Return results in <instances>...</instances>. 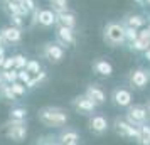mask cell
I'll return each mask as SVG.
<instances>
[{"instance_id":"6da1fadb","label":"cell","mask_w":150,"mask_h":145,"mask_svg":"<svg viewBox=\"0 0 150 145\" xmlns=\"http://www.w3.org/2000/svg\"><path fill=\"white\" fill-rule=\"evenodd\" d=\"M37 120L47 128H64L69 122V113L61 106H42L37 111Z\"/></svg>"},{"instance_id":"7a4b0ae2","label":"cell","mask_w":150,"mask_h":145,"mask_svg":"<svg viewBox=\"0 0 150 145\" xmlns=\"http://www.w3.org/2000/svg\"><path fill=\"white\" fill-rule=\"evenodd\" d=\"M125 24L123 22H108L103 29V39L111 47H118L127 42V34H125Z\"/></svg>"},{"instance_id":"3957f363","label":"cell","mask_w":150,"mask_h":145,"mask_svg":"<svg viewBox=\"0 0 150 145\" xmlns=\"http://www.w3.org/2000/svg\"><path fill=\"white\" fill-rule=\"evenodd\" d=\"M2 130H4V133H5V137L8 138V140H12V142H24L25 140V137H27V123H25V120H22V122H19V120H10L8 118L5 123L2 125Z\"/></svg>"},{"instance_id":"277c9868","label":"cell","mask_w":150,"mask_h":145,"mask_svg":"<svg viewBox=\"0 0 150 145\" xmlns=\"http://www.w3.org/2000/svg\"><path fill=\"white\" fill-rule=\"evenodd\" d=\"M149 110H147V106L145 105H130L128 106V111H127V122H130L132 125H135V127H142V125L147 123V120H149Z\"/></svg>"},{"instance_id":"5b68a950","label":"cell","mask_w":150,"mask_h":145,"mask_svg":"<svg viewBox=\"0 0 150 145\" xmlns=\"http://www.w3.org/2000/svg\"><path fill=\"white\" fill-rule=\"evenodd\" d=\"M64 47H62L59 42H46L42 46V57L47 59L52 64H57L64 59Z\"/></svg>"},{"instance_id":"8992f818","label":"cell","mask_w":150,"mask_h":145,"mask_svg":"<svg viewBox=\"0 0 150 145\" xmlns=\"http://www.w3.org/2000/svg\"><path fill=\"white\" fill-rule=\"evenodd\" d=\"M115 132L123 138H132V140H138L140 137V127H135L132 125L127 120H120L116 118L115 120Z\"/></svg>"},{"instance_id":"52a82bcc","label":"cell","mask_w":150,"mask_h":145,"mask_svg":"<svg viewBox=\"0 0 150 145\" xmlns=\"http://www.w3.org/2000/svg\"><path fill=\"white\" fill-rule=\"evenodd\" d=\"M98 105L91 100L86 95H78V96L73 98V108H74L78 113H83V115H88V113H93L96 110Z\"/></svg>"},{"instance_id":"ba28073f","label":"cell","mask_w":150,"mask_h":145,"mask_svg":"<svg viewBox=\"0 0 150 145\" xmlns=\"http://www.w3.org/2000/svg\"><path fill=\"white\" fill-rule=\"evenodd\" d=\"M128 81H130V84H132L133 88L143 90L150 81V73L147 71V69H143V68H137V69H133V71L130 73Z\"/></svg>"},{"instance_id":"9c48e42d","label":"cell","mask_w":150,"mask_h":145,"mask_svg":"<svg viewBox=\"0 0 150 145\" xmlns=\"http://www.w3.org/2000/svg\"><path fill=\"white\" fill-rule=\"evenodd\" d=\"M56 42H59L62 47H68V46H74L76 42V35H74V29L64 27L57 24L56 29Z\"/></svg>"},{"instance_id":"30bf717a","label":"cell","mask_w":150,"mask_h":145,"mask_svg":"<svg viewBox=\"0 0 150 145\" xmlns=\"http://www.w3.org/2000/svg\"><path fill=\"white\" fill-rule=\"evenodd\" d=\"M88 128L95 135H103V133L108 132L110 125H108V120L103 115H91L88 118Z\"/></svg>"},{"instance_id":"8fae6325","label":"cell","mask_w":150,"mask_h":145,"mask_svg":"<svg viewBox=\"0 0 150 145\" xmlns=\"http://www.w3.org/2000/svg\"><path fill=\"white\" fill-rule=\"evenodd\" d=\"M111 100H113V103L116 106H120V108H127L132 105L133 101V95H132V91L127 90V88H116L113 90L111 93Z\"/></svg>"},{"instance_id":"7c38bea8","label":"cell","mask_w":150,"mask_h":145,"mask_svg":"<svg viewBox=\"0 0 150 145\" xmlns=\"http://www.w3.org/2000/svg\"><path fill=\"white\" fill-rule=\"evenodd\" d=\"M37 24L42 27H52L57 24V14L52 8H39L37 12Z\"/></svg>"},{"instance_id":"4fadbf2b","label":"cell","mask_w":150,"mask_h":145,"mask_svg":"<svg viewBox=\"0 0 150 145\" xmlns=\"http://www.w3.org/2000/svg\"><path fill=\"white\" fill-rule=\"evenodd\" d=\"M2 37L7 41V44H19L22 39V29L21 27H15V25H5V27L0 30Z\"/></svg>"},{"instance_id":"5bb4252c","label":"cell","mask_w":150,"mask_h":145,"mask_svg":"<svg viewBox=\"0 0 150 145\" xmlns=\"http://www.w3.org/2000/svg\"><path fill=\"white\" fill-rule=\"evenodd\" d=\"M84 95L91 98L98 106L106 101V93L103 91V88L100 86V84H88V88H86V91H84Z\"/></svg>"},{"instance_id":"9a60e30c","label":"cell","mask_w":150,"mask_h":145,"mask_svg":"<svg viewBox=\"0 0 150 145\" xmlns=\"http://www.w3.org/2000/svg\"><path fill=\"white\" fill-rule=\"evenodd\" d=\"M79 140V133L74 128H62L57 135V142L59 145H69V144H76Z\"/></svg>"},{"instance_id":"2e32d148","label":"cell","mask_w":150,"mask_h":145,"mask_svg":"<svg viewBox=\"0 0 150 145\" xmlns=\"http://www.w3.org/2000/svg\"><path fill=\"white\" fill-rule=\"evenodd\" d=\"M93 71H95L98 76L110 78L113 74V66H111V62L106 61V59H96V61L93 62Z\"/></svg>"},{"instance_id":"e0dca14e","label":"cell","mask_w":150,"mask_h":145,"mask_svg":"<svg viewBox=\"0 0 150 145\" xmlns=\"http://www.w3.org/2000/svg\"><path fill=\"white\" fill-rule=\"evenodd\" d=\"M57 24L59 25H64V27H69V29H74L78 21H76V15L71 10H66V12L57 14Z\"/></svg>"},{"instance_id":"ac0fdd59","label":"cell","mask_w":150,"mask_h":145,"mask_svg":"<svg viewBox=\"0 0 150 145\" xmlns=\"http://www.w3.org/2000/svg\"><path fill=\"white\" fill-rule=\"evenodd\" d=\"M127 27H133V29H142L145 27V24H147V21H145V17L140 14H130L127 15V19H125V22H123Z\"/></svg>"},{"instance_id":"d6986e66","label":"cell","mask_w":150,"mask_h":145,"mask_svg":"<svg viewBox=\"0 0 150 145\" xmlns=\"http://www.w3.org/2000/svg\"><path fill=\"white\" fill-rule=\"evenodd\" d=\"M8 118L10 120H27V110L24 108V106H12L10 111H8Z\"/></svg>"},{"instance_id":"ffe728a7","label":"cell","mask_w":150,"mask_h":145,"mask_svg":"<svg viewBox=\"0 0 150 145\" xmlns=\"http://www.w3.org/2000/svg\"><path fill=\"white\" fill-rule=\"evenodd\" d=\"M0 98L5 100V101H15V100H17L15 93L12 91V86L8 83H4L0 86Z\"/></svg>"},{"instance_id":"44dd1931","label":"cell","mask_w":150,"mask_h":145,"mask_svg":"<svg viewBox=\"0 0 150 145\" xmlns=\"http://www.w3.org/2000/svg\"><path fill=\"white\" fill-rule=\"evenodd\" d=\"M46 79H47V73H46V71H41L39 74H34V76L30 78V81H29L25 86H27V90H34V88L39 86V84L44 83Z\"/></svg>"},{"instance_id":"7402d4cb","label":"cell","mask_w":150,"mask_h":145,"mask_svg":"<svg viewBox=\"0 0 150 145\" xmlns=\"http://www.w3.org/2000/svg\"><path fill=\"white\" fill-rule=\"evenodd\" d=\"M0 74H2V78H4V81L8 83V84L19 81V69H2Z\"/></svg>"},{"instance_id":"603a6c76","label":"cell","mask_w":150,"mask_h":145,"mask_svg":"<svg viewBox=\"0 0 150 145\" xmlns=\"http://www.w3.org/2000/svg\"><path fill=\"white\" fill-rule=\"evenodd\" d=\"M49 5H51V8L54 10L56 14H61V12H66V10H69L68 7V0H47Z\"/></svg>"},{"instance_id":"cb8c5ba5","label":"cell","mask_w":150,"mask_h":145,"mask_svg":"<svg viewBox=\"0 0 150 145\" xmlns=\"http://www.w3.org/2000/svg\"><path fill=\"white\" fill-rule=\"evenodd\" d=\"M140 145H150V125L145 123L140 127V137L137 140Z\"/></svg>"},{"instance_id":"d4e9b609","label":"cell","mask_w":150,"mask_h":145,"mask_svg":"<svg viewBox=\"0 0 150 145\" xmlns=\"http://www.w3.org/2000/svg\"><path fill=\"white\" fill-rule=\"evenodd\" d=\"M25 69H27L29 73L34 76V74H39L42 71V68H41V62L39 61H35V59H29V62H27V66H25Z\"/></svg>"},{"instance_id":"484cf974","label":"cell","mask_w":150,"mask_h":145,"mask_svg":"<svg viewBox=\"0 0 150 145\" xmlns=\"http://www.w3.org/2000/svg\"><path fill=\"white\" fill-rule=\"evenodd\" d=\"M10 86H12V91L15 93V96L17 98L24 96V95L27 93V86H25L24 83H21V81H15V83H12Z\"/></svg>"},{"instance_id":"4316f807","label":"cell","mask_w":150,"mask_h":145,"mask_svg":"<svg viewBox=\"0 0 150 145\" xmlns=\"http://www.w3.org/2000/svg\"><path fill=\"white\" fill-rule=\"evenodd\" d=\"M15 56V69H25V66H27V62H29V59L25 57L24 54H14Z\"/></svg>"},{"instance_id":"83f0119b","label":"cell","mask_w":150,"mask_h":145,"mask_svg":"<svg viewBox=\"0 0 150 145\" xmlns=\"http://www.w3.org/2000/svg\"><path fill=\"white\" fill-rule=\"evenodd\" d=\"M125 27H127V25H125ZM125 34H127V42H128V44H132L133 41H137V39H138V29L127 27Z\"/></svg>"},{"instance_id":"f1b7e54d","label":"cell","mask_w":150,"mask_h":145,"mask_svg":"<svg viewBox=\"0 0 150 145\" xmlns=\"http://www.w3.org/2000/svg\"><path fill=\"white\" fill-rule=\"evenodd\" d=\"M8 19H10V24L12 25H15V27H21L22 29V25L25 24V17H22V15H8Z\"/></svg>"},{"instance_id":"f546056e","label":"cell","mask_w":150,"mask_h":145,"mask_svg":"<svg viewBox=\"0 0 150 145\" xmlns=\"http://www.w3.org/2000/svg\"><path fill=\"white\" fill-rule=\"evenodd\" d=\"M2 69H15V56H5Z\"/></svg>"},{"instance_id":"4dcf8cb0","label":"cell","mask_w":150,"mask_h":145,"mask_svg":"<svg viewBox=\"0 0 150 145\" xmlns=\"http://www.w3.org/2000/svg\"><path fill=\"white\" fill-rule=\"evenodd\" d=\"M30 78H32V74L29 73L27 69H21V71H19V81H21V83L27 84L29 81H30Z\"/></svg>"},{"instance_id":"1f68e13d","label":"cell","mask_w":150,"mask_h":145,"mask_svg":"<svg viewBox=\"0 0 150 145\" xmlns=\"http://www.w3.org/2000/svg\"><path fill=\"white\" fill-rule=\"evenodd\" d=\"M37 145H59V142H54V138L51 137H41L37 138Z\"/></svg>"},{"instance_id":"d6a6232c","label":"cell","mask_w":150,"mask_h":145,"mask_svg":"<svg viewBox=\"0 0 150 145\" xmlns=\"http://www.w3.org/2000/svg\"><path fill=\"white\" fill-rule=\"evenodd\" d=\"M22 5H24V7L27 8V10L30 12V14H32V12H34L35 8H37V5H35V2H34V0H24V2H22Z\"/></svg>"},{"instance_id":"836d02e7","label":"cell","mask_w":150,"mask_h":145,"mask_svg":"<svg viewBox=\"0 0 150 145\" xmlns=\"http://www.w3.org/2000/svg\"><path fill=\"white\" fill-rule=\"evenodd\" d=\"M145 57H147V61H150V47L145 51Z\"/></svg>"},{"instance_id":"e575fe53","label":"cell","mask_w":150,"mask_h":145,"mask_svg":"<svg viewBox=\"0 0 150 145\" xmlns=\"http://www.w3.org/2000/svg\"><path fill=\"white\" fill-rule=\"evenodd\" d=\"M145 106H147V110H149V115H150V100L147 101V105H145Z\"/></svg>"},{"instance_id":"d590c367","label":"cell","mask_w":150,"mask_h":145,"mask_svg":"<svg viewBox=\"0 0 150 145\" xmlns=\"http://www.w3.org/2000/svg\"><path fill=\"white\" fill-rule=\"evenodd\" d=\"M2 66H4V57H0V71H2Z\"/></svg>"},{"instance_id":"8d00e7d4","label":"cell","mask_w":150,"mask_h":145,"mask_svg":"<svg viewBox=\"0 0 150 145\" xmlns=\"http://www.w3.org/2000/svg\"><path fill=\"white\" fill-rule=\"evenodd\" d=\"M4 83H5V81H4V78H2V74H0V86H2Z\"/></svg>"},{"instance_id":"74e56055","label":"cell","mask_w":150,"mask_h":145,"mask_svg":"<svg viewBox=\"0 0 150 145\" xmlns=\"http://www.w3.org/2000/svg\"><path fill=\"white\" fill-rule=\"evenodd\" d=\"M14 2H17V4H22V2H24V0H14Z\"/></svg>"},{"instance_id":"f35d334b","label":"cell","mask_w":150,"mask_h":145,"mask_svg":"<svg viewBox=\"0 0 150 145\" xmlns=\"http://www.w3.org/2000/svg\"><path fill=\"white\" fill-rule=\"evenodd\" d=\"M137 4H143V0H135Z\"/></svg>"},{"instance_id":"ab89813d","label":"cell","mask_w":150,"mask_h":145,"mask_svg":"<svg viewBox=\"0 0 150 145\" xmlns=\"http://www.w3.org/2000/svg\"><path fill=\"white\" fill-rule=\"evenodd\" d=\"M147 2H149V4H150V0H147Z\"/></svg>"}]
</instances>
